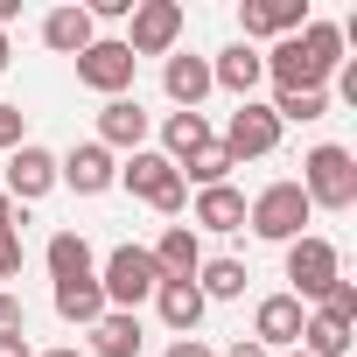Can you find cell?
<instances>
[{
  "label": "cell",
  "instance_id": "1",
  "mask_svg": "<svg viewBox=\"0 0 357 357\" xmlns=\"http://www.w3.org/2000/svg\"><path fill=\"white\" fill-rule=\"evenodd\" d=\"M301 197H308V211H350L357 204V154L336 140L308 147L301 154Z\"/></svg>",
  "mask_w": 357,
  "mask_h": 357
},
{
  "label": "cell",
  "instance_id": "2",
  "mask_svg": "<svg viewBox=\"0 0 357 357\" xmlns=\"http://www.w3.org/2000/svg\"><path fill=\"white\" fill-rule=\"evenodd\" d=\"M119 183H126L147 211H161V218H183V211H190V183H183V175H175V161L154 154V147H140V154L119 161Z\"/></svg>",
  "mask_w": 357,
  "mask_h": 357
},
{
  "label": "cell",
  "instance_id": "3",
  "mask_svg": "<svg viewBox=\"0 0 357 357\" xmlns=\"http://www.w3.org/2000/svg\"><path fill=\"white\" fill-rule=\"evenodd\" d=\"M308 218H315V211H308L301 183H266V190L245 204V225H252V238H266V245H294Z\"/></svg>",
  "mask_w": 357,
  "mask_h": 357
},
{
  "label": "cell",
  "instance_id": "4",
  "mask_svg": "<svg viewBox=\"0 0 357 357\" xmlns=\"http://www.w3.org/2000/svg\"><path fill=\"white\" fill-rule=\"evenodd\" d=\"M98 287H105V308H140V301H154V287H161V273H154V252L147 245H112L105 252V273H98Z\"/></svg>",
  "mask_w": 357,
  "mask_h": 357
},
{
  "label": "cell",
  "instance_id": "5",
  "mask_svg": "<svg viewBox=\"0 0 357 357\" xmlns=\"http://www.w3.org/2000/svg\"><path fill=\"white\" fill-rule=\"evenodd\" d=\"M133 29L119 36L126 50H133V63L140 56H175V43H183V0H133V15H126Z\"/></svg>",
  "mask_w": 357,
  "mask_h": 357
},
{
  "label": "cell",
  "instance_id": "6",
  "mask_svg": "<svg viewBox=\"0 0 357 357\" xmlns=\"http://www.w3.org/2000/svg\"><path fill=\"white\" fill-rule=\"evenodd\" d=\"M287 280H294V301L308 308V301H322L336 280H343V252L329 245V238H315V231H301L294 245H287Z\"/></svg>",
  "mask_w": 357,
  "mask_h": 357
},
{
  "label": "cell",
  "instance_id": "7",
  "mask_svg": "<svg viewBox=\"0 0 357 357\" xmlns=\"http://www.w3.org/2000/svg\"><path fill=\"white\" fill-rule=\"evenodd\" d=\"M133 70H140V63H133V50H126L119 36H98V43L77 56V84L98 91V98H126V91H133Z\"/></svg>",
  "mask_w": 357,
  "mask_h": 357
},
{
  "label": "cell",
  "instance_id": "8",
  "mask_svg": "<svg viewBox=\"0 0 357 357\" xmlns=\"http://www.w3.org/2000/svg\"><path fill=\"white\" fill-rule=\"evenodd\" d=\"M218 147L231 154V161H266L273 147H280V119H273V105H259V98H245L231 119H225V133H218Z\"/></svg>",
  "mask_w": 357,
  "mask_h": 357
},
{
  "label": "cell",
  "instance_id": "9",
  "mask_svg": "<svg viewBox=\"0 0 357 357\" xmlns=\"http://www.w3.org/2000/svg\"><path fill=\"white\" fill-rule=\"evenodd\" d=\"M308 29V0H245L238 8V43H287Z\"/></svg>",
  "mask_w": 357,
  "mask_h": 357
},
{
  "label": "cell",
  "instance_id": "10",
  "mask_svg": "<svg viewBox=\"0 0 357 357\" xmlns=\"http://www.w3.org/2000/svg\"><path fill=\"white\" fill-rule=\"evenodd\" d=\"M56 183L77 190V197H105V190L119 183V161H112L98 140H77L70 154H56Z\"/></svg>",
  "mask_w": 357,
  "mask_h": 357
},
{
  "label": "cell",
  "instance_id": "11",
  "mask_svg": "<svg viewBox=\"0 0 357 357\" xmlns=\"http://www.w3.org/2000/svg\"><path fill=\"white\" fill-rule=\"evenodd\" d=\"M0 190L15 197V211H22V204H43V197L56 190V154L36 147V140H22V147L8 154V183H0Z\"/></svg>",
  "mask_w": 357,
  "mask_h": 357
},
{
  "label": "cell",
  "instance_id": "12",
  "mask_svg": "<svg viewBox=\"0 0 357 357\" xmlns=\"http://www.w3.org/2000/svg\"><path fill=\"white\" fill-rule=\"evenodd\" d=\"M259 63H266L273 91H329V70H322V63H315V56L294 43V36H287V43H273Z\"/></svg>",
  "mask_w": 357,
  "mask_h": 357
},
{
  "label": "cell",
  "instance_id": "13",
  "mask_svg": "<svg viewBox=\"0 0 357 357\" xmlns=\"http://www.w3.org/2000/svg\"><path fill=\"white\" fill-rule=\"evenodd\" d=\"M301 322H308V308H301L294 294H266V301L252 308V343H259V350H294V343H301Z\"/></svg>",
  "mask_w": 357,
  "mask_h": 357
},
{
  "label": "cell",
  "instance_id": "14",
  "mask_svg": "<svg viewBox=\"0 0 357 357\" xmlns=\"http://www.w3.org/2000/svg\"><path fill=\"white\" fill-rule=\"evenodd\" d=\"M161 91L175 98V112H204V98H211V56L175 50V56L161 63Z\"/></svg>",
  "mask_w": 357,
  "mask_h": 357
},
{
  "label": "cell",
  "instance_id": "15",
  "mask_svg": "<svg viewBox=\"0 0 357 357\" xmlns=\"http://www.w3.org/2000/svg\"><path fill=\"white\" fill-rule=\"evenodd\" d=\"M259 77H266V63H259V50H252V43H231V50H218V56H211V91H231L238 105L259 91Z\"/></svg>",
  "mask_w": 357,
  "mask_h": 357
},
{
  "label": "cell",
  "instance_id": "16",
  "mask_svg": "<svg viewBox=\"0 0 357 357\" xmlns=\"http://www.w3.org/2000/svg\"><path fill=\"white\" fill-rule=\"evenodd\" d=\"M147 112H140V98H105L98 105V147L112 154V147H126V154H140L147 147Z\"/></svg>",
  "mask_w": 357,
  "mask_h": 357
},
{
  "label": "cell",
  "instance_id": "17",
  "mask_svg": "<svg viewBox=\"0 0 357 357\" xmlns=\"http://www.w3.org/2000/svg\"><path fill=\"white\" fill-rule=\"evenodd\" d=\"M190 231H218V238L245 231V190H231V183L197 190V204H190Z\"/></svg>",
  "mask_w": 357,
  "mask_h": 357
},
{
  "label": "cell",
  "instance_id": "18",
  "mask_svg": "<svg viewBox=\"0 0 357 357\" xmlns=\"http://www.w3.org/2000/svg\"><path fill=\"white\" fill-rule=\"evenodd\" d=\"M43 43H50L56 56H70V63H77V56L98 43V22L77 8V0H70V8H50V15H43Z\"/></svg>",
  "mask_w": 357,
  "mask_h": 357
},
{
  "label": "cell",
  "instance_id": "19",
  "mask_svg": "<svg viewBox=\"0 0 357 357\" xmlns=\"http://www.w3.org/2000/svg\"><path fill=\"white\" fill-rule=\"evenodd\" d=\"M147 252H154V273H161V280H197V266H204V245H197L190 225H168Z\"/></svg>",
  "mask_w": 357,
  "mask_h": 357
},
{
  "label": "cell",
  "instance_id": "20",
  "mask_svg": "<svg viewBox=\"0 0 357 357\" xmlns=\"http://www.w3.org/2000/svg\"><path fill=\"white\" fill-rule=\"evenodd\" d=\"M204 294H197V280H161L154 287V315L175 329V336H197V322H204Z\"/></svg>",
  "mask_w": 357,
  "mask_h": 357
},
{
  "label": "cell",
  "instance_id": "21",
  "mask_svg": "<svg viewBox=\"0 0 357 357\" xmlns=\"http://www.w3.org/2000/svg\"><path fill=\"white\" fill-rule=\"evenodd\" d=\"M43 259H50V280H91L98 273V252H91L84 231H50Z\"/></svg>",
  "mask_w": 357,
  "mask_h": 357
},
{
  "label": "cell",
  "instance_id": "22",
  "mask_svg": "<svg viewBox=\"0 0 357 357\" xmlns=\"http://www.w3.org/2000/svg\"><path fill=\"white\" fill-rule=\"evenodd\" d=\"M140 315H126V308H105L98 322H91V350L84 357H140Z\"/></svg>",
  "mask_w": 357,
  "mask_h": 357
},
{
  "label": "cell",
  "instance_id": "23",
  "mask_svg": "<svg viewBox=\"0 0 357 357\" xmlns=\"http://www.w3.org/2000/svg\"><path fill=\"white\" fill-rule=\"evenodd\" d=\"M211 140H218V133H211V119H204V112H168V119H161V147H154V154H168L175 168H183V161H190V154H204Z\"/></svg>",
  "mask_w": 357,
  "mask_h": 357
},
{
  "label": "cell",
  "instance_id": "24",
  "mask_svg": "<svg viewBox=\"0 0 357 357\" xmlns=\"http://www.w3.org/2000/svg\"><path fill=\"white\" fill-rule=\"evenodd\" d=\"M50 301H56V315H63L70 329H91V322L105 315V287H98V273H91V280H56Z\"/></svg>",
  "mask_w": 357,
  "mask_h": 357
},
{
  "label": "cell",
  "instance_id": "25",
  "mask_svg": "<svg viewBox=\"0 0 357 357\" xmlns=\"http://www.w3.org/2000/svg\"><path fill=\"white\" fill-rule=\"evenodd\" d=\"M245 280H252V273H245V259H231V252H218V259L197 266V294H204V301H238Z\"/></svg>",
  "mask_w": 357,
  "mask_h": 357
},
{
  "label": "cell",
  "instance_id": "26",
  "mask_svg": "<svg viewBox=\"0 0 357 357\" xmlns=\"http://www.w3.org/2000/svg\"><path fill=\"white\" fill-rule=\"evenodd\" d=\"M350 322H336V315H322V308H308V322H301V343L294 350H308V357H350Z\"/></svg>",
  "mask_w": 357,
  "mask_h": 357
},
{
  "label": "cell",
  "instance_id": "27",
  "mask_svg": "<svg viewBox=\"0 0 357 357\" xmlns=\"http://www.w3.org/2000/svg\"><path fill=\"white\" fill-rule=\"evenodd\" d=\"M231 168H238V161H231V154L211 140L204 154H190V161L175 168V175H183V183H197V190H218V183H231Z\"/></svg>",
  "mask_w": 357,
  "mask_h": 357
},
{
  "label": "cell",
  "instance_id": "28",
  "mask_svg": "<svg viewBox=\"0 0 357 357\" xmlns=\"http://www.w3.org/2000/svg\"><path fill=\"white\" fill-rule=\"evenodd\" d=\"M294 43H301V50H308V56L336 77V63H343V29H336V22H315V15H308V29H301Z\"/></svg>",
  "mask_w": 357,
  "mask_h": 357
},
{
  "label": "cell",
  "instance_id": "29",
  "mask_svg": "<svg viewBox=\"0 0 357 357\" xmlns=\"http://www.w3.org/2000/svg\"><path fill=\"white\" fill-rule=\"evenodd\" d=\"M322 112H329V91H273V119H280V126H287V119L308 126V119H322Z\"/></svg>",
  "mask_w": 357,
  "mask_h": 357
},
{
  "label": "cell",
  "instance_id": "30",
  "mask_svg": "<svg viewBox=\"0 0 357 357\" xmlns=\"http://www.w3.org/2000/svg\"><path fill=\"white\" fill-rule=\"evenodd\" d=\"M22 126H29V112H22V105H8V98H0V154H15V147L29 140Z\"/></svg>",
  "mask_w": 357,
  "mask_h": 357
},
{
  "label": "cell",
  "instance_id": "31",
  "mask_svg": "<svg viewBox=\"0 0 357 357\" xmlns=\"http://www.w3.org/2000/svg\"><path fill=\"white\" fill-rule=\"evenodd\" d=\"M0 336H29V308H22V294H8V287H0Z\"/></svg>",
  "mask_w": 357,
  "mask_h": 357
},
{
  "label": "cell",
  "instance_id": "32",
  "mask_svg": "<svg viewBox=\"0 0 357 357\" xmlns=\"http://www.w3.org/2000/svg\"><path fill=\"white\" fill-rule=\"evenodd\" d=\"M22 273V231H0V280Z\"/></svg>",
  "mask_w": 357,
  "mask_h": 357
},
{
  "label": "cell",
  "instance_id": "33",
  "mask_svg": "<svg viewBox=\"0 0 357 357\" xmlns=\"http://www.w3.org/2000/svg\"><path fill=\"white\" fill-rule=\"evenodd\" d=\"M161 357H218V350H211V343H204V336H175V343H168V350H161Z\"/></svg>",
  "mask_w": 357,
  "mask_h": 357
},
{
  "label": "cell",
  "instance_id": "34",
  "mask_svg": "<svg viewBox=\"0 0 357 357\" xmlns=\"http://www.w3.org/2000/svg\"><path fill=\"white\" fill-rule=\"evenodd\" d=\"M0 231H22V211H15V197L0 190Z\"/></svg>",
  "mask_w": 357,
  "mask_h": 357
},
{
  "label": "cell",
  "instance_id": "35",
  "mask_svg": "<svg viewBox=\"0 0 357 357\" xmlns=\"http://www.w3.org/2000/svg\"><path fill=\"white\" fill-rule=\"evenodd\" d=\"M218 357H273V350H259L252 336H238V343H231V350H218Z\"/></svg>",
  "mask_w": 357,
  "mask_h": 357
},
{
  "label": "cell",
  "instance_id": "36",
  "mask_svg": "<svg viewBox=\"0 0 357 357\" xmlns=\"http://www.w3.org/2000/svg\"><path fill=\"white\" fill-rule=\"evenodd\" d=\"M0 357H36V350H29V336H0Z\"/></svg>",
  "mask_w": 357,
  "mask_h": 357
},
{
  "label": "cell",
  "instance_id": "37",
  "mask_svg": "<svg viewBox=\"0 0 357 357\" xmlns=\"http://www.w3.org/2000/svg\"><path fill=\"white\" fill-rule=\"evenodd\" d=\"M22 15V0H0V36H8V22Z\"/></svg>",
  "mask_w": 357,
  "mask_h": 357
},
{
  "label": "cell",
  "instance_id": "38",
  "mask_svg": "<svg viewBox=\"0 0 357 357\" xmlns=\"http://www.w3.org/2000/svg\"><path fill=\"white\" fill-rule=\"evenodd\" d=\"M8 63H15V50H8V36H0V77H8Z\"/></svg>",
  "mask_w": 357,
  "mask_h": 357
},
{
  "label": "cell",
  "instance_id": "39",
  "mask_svg": "<svg viewBox=\"0 0 357 357\" xmlns=\"http://www.w3.org/2000/svg\"><path fill=\"white\" fill-rule=\"evenodd\" d=\"M43 357H84V350H43Z\"/></svg>",
  "mask_w": 357,
  "mask_h": 357
},
{
  "label": "cell",
  "instance_id": "40",
  "mask_svg": "<svg viewBox=\"0 0 357 357\" xmlns=\"http://www.w3.org/2000/svg\"><path fill=\"white\" fill-rule=\"evenodd\" d=\"M280 357H308V350H280Z\"/></svg>",
  "mask_w": 357,
  "mask_h": 357
}]
</instances>
